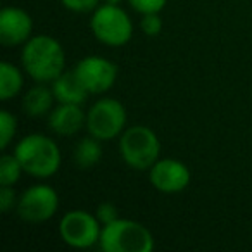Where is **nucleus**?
Here are the masks:
<instances>
[{"instance_id":"nucleus-16","label":"nucleus","mask_w":252,"mask_h":252,"mask_svg":"<svg viewBox=\"0 0 252 252\" xmlns=\"http://www.w3.org/2000/svg\"><path fill=\"white\" fill-rule=\"evenodd\" d=\"M102 142L98 138L88 135L87 138H81L76 144L73 152L74 164L80 169H92L94 166H97L102 159Z\"/></svg>"},{"instance_id":"nucleus-24","label":"nucleus","mask_w":252,"mask_h":252,"mask_svg":"<svg viewBox=\"0 0 252 252\" xmlns=\"http://www.w3.org/2000/svg\"><path fill=\"white\" fill-rule=\"evenodd\" d=\"M104 4H112V5H121L125 0H102Z\"/></svg>"},{"instance_id":"nucleus-6","label":"nucleus","mask_w":252,"mask_h":252,"mask_svg":"<svg viewBox=\"0 0 252 252\" xmlns=\"http://www.w3.org/2000/svg\"><path fill=\"white\" fill-rule=\"evenodd\" d=\"M126 107L121 100L112 97H102L92 104L87 112V131L88 135L98 138L100 142L119 138L126 130Z\"/></svg>"},{"instance_id":"nucleus-21","label":"nucleus","mask_w":252,"mask_h":252,"mask_svg":"<svg viewBox=\"0 0 252 252\" xmlns=\"http://www.w3.org/2000/svg\"><path fill=\"white\" fill-rule=\"evenodd\" d=\"M128 4L140 14H152V12H161L168 4V0H128Z\"/></svg>"},{"instance_id":"nucleus-23","label":"nucleus","mask_w":252,"mask_h":252,"mask_svg":"<svg viewBox=\"0 0 252 252\" xmlns=\"http://www.w3.org/2000/svg\"><path fill=\"white\" fill-rule=\"evenodd\" d=\"M95 216H97V220L100 221V224L104 226V224L112 223V221L119 218L118 207L112 202H102V204H98L97 209H95Z\"/></svg>"},{"instance_id":"nucleus-22","label":"nucleus","mask_w":252,"mask_h":252,"mask_svg":"<svg viewBox=\"0 0 252 252\" xmlns=\"http://www.w3.org/2000/svg\"><path fill=\"white\" fill-rule=\"evenodd\" d=\"M18 193H16L14 187H7V185H2L0 187V209L2 213L7 214L11 213L12 209H16L18 206Z\"/></svg>"},{"instance_id":"nucleus-20","label":"nucleus","mask_w":252,"mask_h":252,"mask_svg":"<svg viewBox=\"0 0 252 252\" xmlns=\"http://www.w3.org/2000/svg\"><path fill=\"white\" fill-rule=\"evenodd\" d=\"M102 0H61L64 9L74 12V14H87L94 12L100 5Z\"/></svg>"},{"instance_id":"nucleus-2","label":"nucleus","mask_w":252,"mask_h":252,"mask_svg":"<svg viewBox=\"0 0 252 252\" xmlns=\"http://www.w3.org/2000/svg\"><path fill=\"white\" fill-rule=\"evenodd\" d=\"M14 156L25 173L33 178L45 180L54 176L63 164V154L56 140L43 133H30L16 144Z\"/></svg>"},{"instance_id":"nucleus-15","label":"nucleus","mask_w":252,"mask_h":252,"mask_svg":"<svg viewBox=\"0 0 252 252\" xmlns=\"http://www.w3.org/2000/svg\"><path fill=\"white\" fill-rule=\"evenodd\" d=\"M25 69H19L16 64L4 61L0 64V98L4 102L18 97L25 87Z\"/></svg>"},{"instance_id":"nucleus-4","label":"nucleus","mask_w":252,"mask_h":252,"mask_svg":"<svg viewBox=\"0 0 252 252\" xmlns=\"http://www.w3.org/2000/svg\"><path fill=\"white\" fill-rule=\"evenodd\" d=\"M156 245L154 235L140 221L118 218L104 224L98 247L104 252H151Z\"/></svg>"},{"instance_id":"nucleus-8","label":"nucleus","mask_w":252,"mask_h":252,"mask_svg":"<svg viewBox=\"0 0 252 252\" xmlns=\"http://www.w3.org/2000/svg\"><path fill=\"white\" fill-rule=\"evenodd\" d=\"M59 209V193L54 187L36 183L19 195L16 213L25 223L40 224L54 218Z\"/></svg>"},{"instance_id":"nucleus-9","label":"nucleus","mask_w":252,"mask_h":252,"mask_svg":"<svg viewBox=\"0 0 252 252\" xmlns=\"http://www.w3.org/2000/svg\"><path fill=\"white\" fill-rule=\"evenodd\" d=\"M74 73L90 95L105 94L118 80V66L102 56H87L80 59L74 66Z\"/></svg>"},{"instance_id":"nucleus-17","label":"nucleus","mask_w":252,"mask_h":252,"mask_svg":"<svg viewBox=\"0 0 252 252\" xmlns=\"http://www.w3.org/2000/svg\"><path fill=\"white\" fill-rule=\"evenodd\" d=\"M23 173L25 169L14 154H4L0 158V187H14L21 180Z\"/></svg>"},{"instance_id":"nucleus-5","label":"nucleus","mask_w":252,"mask_h":252,"mask_svg":"<svg viewBox=\"0 0 252 252\" xmlns=\"http://www.w3.org/2000/svg\"><path fill=\"white\" fill-rule=\"evenodd\" d=\"M92 35L102 43V45L125 47L133 38V21L128 16V12L121 5L100 4L90 18Z\"/></svg>"},{"instance_id":"nucleus-1","label":"nucleus","mask_w":252,"mask_h":252,"mask_svg":"<svg viewBox=\"0 0 252 252\" xmlns=\"http://www.w3.org/2000/svg\"><path fill=\"white\" fill-rule=\"evenodd\" d=\"M21 66L36 83H52L66 71L63 43L50 35H35L23 45Z\"/></svg>"},{"instance_id":"nucleus-12","label":"nucleus","mask_w":252,"mask_h":252,"mask_svg":"<svg viewBox=\"0 0 252 252\" xmlns=\"http://www.w3.org/2000/svg\"><path fill=\"white\" fill-rule=\"evenodd\" d=\"M49 128L61 137H73L87 126V112L80 104H61L54 105L49 114Z\"/></svg>"},{"instance_id":"nucleus-7","label":"nucleus","mask_w":252,"mask_h":252,"mask_svg":"<svg viewBox=\"0 0 252 252\" xmlns=\"http://www.w3.org/2000/svg\"><path fill=\"white\" fill-rule=\"evenodd\" d=\"M102 224L95 213L73 209L59 221V235L66 245L73 249H90L100 242Z\"/></svg>"},{"instance_id":"nucleus-18","label":"nucleus","mask_w":252,"mask_h":252,"mask_svg":"<svg viewBox=\"0 0 252 252\" xmlns=\"http://www.w3.org/2000/svg\"><path fill=\"white\" fill-rule=\"evenodd\" d=\"M18 133V119L7 109L0 111V149L5 151Z\"/></svg>"},{"instance_id":"nucleus-10","label":"nucleus","mask_w":252,"mask_h":252,"mask_svg":"<svg viewBox=\"0 0 252 252\" xmlns=\"http://www.w3.org/2000/svg\"><path fill=\"white\" fill-rule=\"evenodd\" d=\"M149 180L152 187L161 193H180L190 185L192 173L189 166L180 159L164 158L159 159L149 169Z\"/></svg>"},{"instance_id":"nucleus-19","label":"nucleus","mask_w":252,"mask_h":252,"mask_svg":"<svg viewBox=\"0 0 252 252\" xmlns=\"http://www.w3.org/2000/svg\"><path fill=\"white\" fill-rule=\"evenodd\" d=\"M162 18H161V12H152V14H142V19H140V30L145 36H154L161 35L162 32Z\"/></svg>"},{"instance_id":"nucleus-13","label":"nucleus","mask_w":252,"mask_h":252,"mask_svg":"<svg viewBox=\"0 0 252 252\" xmlns=\"http://www.w3.org/2000/svg\"><path fill=\"white\" fill-rule=\"evenodd\" d=\"M56 102V95L49 83H36L23 95L21 105L25 114H28L30 118H42V116L50 114Z\"/></svg>"},{"instance_id":"nucleus-14","label":"nucleus","mask_w":252,"mask_h":252,"mask_svg":"<svg viewBox=\"0 0 252 252\" xmlns=\"http://www.w3.org/2000/svg\"><path fill=\"white\" fill-rule=\"evenodd\" d=\"M56 95V100L61 104H83L88 98V90L83 87V83L80 81L78 74L73 71H64L61 76H57L56 80L50 83Z\"/></svg>"},{"instance_id":"nucleus-11","label":"nucleus","mask_w":252,"mask_h":252,"mask_svg":"<svg viewBox=\"0 0 252 252\" xmlns=\"http://www.w3.org/2000/svg\"><path fill=\"white\" fill-rule=\"evenodd\" d=\"M33 36V18L28 11L7 5L0 12V42L5 47L25 45Z\"/></svg>"},{"instance_id":"nucleus-3","label":"nucleus","mask_w":252,"mask_h":252,"mask_svg":"<svg viewBox=\"0 0 252 252\" xmlns=\"http://www.w3.org/2000/svg\"><path fill=\"white\" fill-rule=\"evenodd\" d=\"M118 149L125 164L137 171H149L161 159V140L156 131L145 125L126 128L119 137Z\"/></svg>"}]
</instances>
